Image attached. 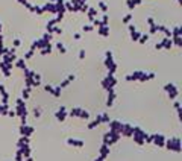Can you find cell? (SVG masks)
Masks as SVG:
<instances>
[{"label": "cell", "instance_id": "cell-5", "mask_svg": "<svg viewBox=\"0 0 182 161\" xmlns=\"http://www.w3.org/2000/svg\"><path fill=\"white\" fill-rule=\"evenodd\" d=\"M164 148H167L172 152H181V138L179 137H173V138L166 140Z\"/></svg>", "mask_w": 182, "mask_h": 161}, {"label": "cell", "instance_id": "cell-20", "mask_svg": "<svg viewBox=\"0 0 182 161\" xmlns=\"http://www.w3.org/2000/svg\"><path fill=\"white\" fill-rule=\"evenodd\" d=\"M161 43V46H162V49H166V50H170L172 47H173V43H172V38H162V40L159 41Z\"/></svg>", "mask_w": 182, "mask_h": 161}, {"label": "cell", "instance_id": "cell-2", "mask_svg": "<svg viewBox=\"0 0 182 161\" xmlns=\"http://www.w3.org/2000/svg\"><path fill=\"white\" fill-rule=\"evenodd\" d=\"M153 78H155V73H153V72H150V73H146V72L136 70V72H134V73L128 75L125 79H126V80H140V82H146V80L153 79Z\"/></svg>", "mask_w": 182, "mask_h": 161}, {"label": "cell", "instance_id": "cell-9", "mask_svg": "<svg viewBox=\"0 0 182 161\" xmlns=\"http://www.w3.org/2000/svg\"><path fill=\"white\" fill-rule=\"evenodd\" d=\"M44 90L49 94L55 96V97H59V96H61V91H62V88H61L59 85H52V84H46Z\"/></svg>", "mask_w": 182, "mask_h": 161}, {"label": "cell", "instance_id": "cell-43", "mask_svg": "<svg viewBox=\"0 0 182 161\" xmlns=\"http://www.w3.org/2000/svg\"><path fill=\"white\" fill-rule=\"evenodd\" d=\"M84 58H85V50L81 49V50H79V59H84Z\"/></svg>", "mask_w": 182, "mask_h": 161}, {"label": "cell", "instance_id": "cell-21", "mask_svg": "<svg viewBox=\"0 0 182 161\" xmlns=\"http://www.w3.org/2000/svg\"><path fill=\"white\" fill-rule=\"evenodd\" d=\"M14 66H15L17 69H20V70H24V69H27L24 58H17V59H15V62H14Z\"/></svg>", "mask_w": 182, "mask_h": 161}, {"label": "cell", "instance_id": "cell-48", "mask_svg": "<svg viewBox=\"0 0 182 161\" xmlns=\"http://www.w3.org/2000/svg\"><path fill=\"white\" fill-rule=\"evenodd\" d=\"M94 161H105V160H103V158H100V157H97V158H96Z\"/></svg>", "mask_w": 182, "mask_h": 161}, {"label": "cell", "instance_id": "cell-15", "mask_svg": "<svg viewBox=\"0 0 182 161\" xmlns=\"http://www.w3.org/2000/svg\"><path fill=\"white\" fill-rule=\"evenodd\" d=\"M20 134H21L23 137H31V135L34 134V128L29 126L27 123H26V125H21V126H20Z\"/></svg>", "mask_w": 182, "mask_h": 161}, {"label": "cell", "instance_id": "cell-32", "mask_svg": "<svg viewBox=\"0 0 182 161\" xmlns=\"http://www.w3.org/2000/svg\"><path fill=\"white\" fill-rule=\"evenodd\" d=\"M97 126H100V122L97 120V117L88 123V129H94V128H97Z\"/></svg>", "mask_w": 182, "mask_h": 161}, {"label": "cell", "instance_id": "cell-39", "mask_svg": "<svg viewBox=\"0 0 182 161\" xmlns=\"http://www.w3.org/2000/svg\"><path fill=\"white\" fill-rule=\"evenodd\" d=\"M41 113H43V111H41L40 107H38V108H34V116H35V119H38V117L41 116Z\"/></svg>", "mask_w": 182, "mask_h": 161}, {"label": "cell", "instance_id": "cell-37", "mask_svg": "<svg viewBox=\"0 0 182 161\" xmlns=\"http://www.w3.org/2000/svg\"><path fill=\"white\" fill-rule=\"evenodd\" d=\"M108 23H109V17H108V14H103V15H102V20H100V24L108 26Z\"/></svg>", "mask_w": 182, "mask_h": 161}, {"label": "cell", "instance_id": "cell-17", "mask_svg": "<svg viewBox=\"0 0 182 161\" xmlns=\"http://www.w3.org/2000/svg\"><path fill=\"white\" fill-rule=\"evenodd\" d=\"M109 155V146H106V144H100V148H99V155L97 157H100V158H103V160H106V157Z\"/></svg>", "mask_w": 182, "mask_h": 161}, {"label": "cell", "instance_id": "cell-6", "mask_svg": "<svg viewBox=\"0 0 182 161\" xmlns=\"http://www.w3.org/2000/svg\"><path fill=\"white\" fill-rule=\"evenodd\" d=\"M115 85H117V79H115V76L114 75H106L103 80H102V88L105 90V91H109V90H114L115 88Z\"/></svg>", "mask_w": 182, "mask_h": 161}, {"label": "cell", "instance_id": "cell-28", "mask_svg": "<svg viewBox=\"0 0 182 161\" xmlns=\"http://www.w3.org/2000/svg\"><path fill=\"white\" fill-rule=\"evenodd\" d=\"M87 15H88V18H90V21H93L94 18H96V15H97V8H88V11H87Z\"/></svg>", "mask_w": 182, "mask_h": 161}, {"label": "cell", "instance_id": "cell-46", "mask_svg": "<svg viewBox=\"0 0 182 161\" xmlns=\"http://www.w3.org/2000/svg\"><path fill=\"white\" fill-rule=\"evenodd\" d=\"M78 3H81V5H84V3H87V0H76Z\"/></svg>", "mask_w": 182, "mask_h": 161}, {"label": "cell", "instance_id": "cell-36", "mask_svg": "<svg viewBox=\"0 0 182 161\" xmlns=\"http://www.w3.org/2000/svg\"><path fill=\"white\" fill-rule=\"evenodd\" d=\"M149 41V34H141V37L138 38V43L140 44H144V43H147Z\"/></svg>", "mask_w": 182, "mask_h": 161}, {"label": "cell", "instance_id": "cell-18", "mask_svg": "<svg viewBox=\"0 0 182 161\" xmlns=\"http://www.w3.org/2000/svg\"><path fill=\"white\" fill-rule=\"evenodd\" d=\"M67 144L75 146V148H84L85 146V141L84 140H79V138H68L67 140Z\"/></svg>", "mask_w": 182, "mask_h": 161}, {"label": "cell", "instance_id": "cell-14", "mask_svg": "<svg viewBox=\"0 0 182 161\" xmlns=\"http://www.w3.org/2000/svg\"><path fill=\"white\" fill-rule=\"evenodd\" d=\"M132 132H134V126L131 123H123L122 125V132H120L122 137H132Z\"/></svg>", "mask_w": 182, "mask_h": 161}, {"label": "cell", "instance_id": "cell-29", "mask_svg": "<svg viewBox=\"0 0 182 161\" xmlns=\"http://www.w3.org/2000/svg\"><path fill=\"white\" fill-rule=\"evenodd\" d=\"M97 5H99V9H100V11H102L103 14H106V12H108V5H106V3H105L103 0H100V2H99Z\"/></svg>", "mask_w": 182, "mask_h": 161}, {"label": "cell", "instance_id": "cell-45", "mask_svg": "<svg viewBox=\"0 0 182 161\" xmlns=\"http://www.w3.org/2000/svg\"><path fill=\"white\" fill-rule=\"evenodd\" d=\"M17 2H18V3H20V5H23V6H24V5H26V3H27V0H17Z\"/></svg>", "mask_w": 182, "mask_h": 161}, {"label": "cell", "instance_id": "cell-4", "mask_svg": "<svg viewBox=\"0 0 182 161\" xmlns=\"http://www.w3.org/2000/svg\"><path fill=\"white\" fill-rule=\"evenodd\" d=\"M146 135H147V132L144 131V129H141L140 126H134V132H132V138H134V141H135L136 144H144L146 143Z\"/></svg>", "mask_w": 182, "mask_h": 161}, {"label": "cell", "instance_id": "cell-33", "mask_svg": "<svg viewBox=\"0 0 182 161\" xmlns=\"http://www.w3.org/2000/svg\"><path fill=\"white\" fill-rule=\"evenodd\" d=\"M129 34H131V38H132V40L138 41V38L141 37V34H143V32H140V31H134V32H129Z\"/></svg>", "mask_w": 182, "mask_h": 161}, {"label": "cell", "instance_id": "cell-27", "mask_svg": "<svg viewBox=\"0 0 182 161\" xmlns=\"http://www.w3.org/2000/svg\"><path fill=\"white\" fill-rule=\"evenodd\" d=\"M52 52H53V44H47L46 47L40 49V53H41V55H50Z\"/></svg>", "mask_w": 182, "mask_h": 161}, {"label": "cell", "instance_id": "cell-40", "mask_svg": "<svg viewBox=\"0 0 182 161\" xmlns=\"http://www.w3.org/2000/svg\"><path fill=\"white\" fill-rule=\"evenodd\" d=\"M93 29H94V26H93V24H84V28H82V31H84V32H91Z\"/></svg>", "mask_w": 182, "mask_h": 161}, {"label": "cell", "instance_id": "cell-22", "mask_svg": "<svg viewBox=\"0 0 182 161\" xmlns=\"http://www.w3.org/2000/svg\"><path fill=\"white\" fill-rule=\"evenodd\" d=\"M81 111H82L81 107H75V108L68 110V117H79L81 116Z\"/></svg>", "mask_w": 182, "mask_h": 161}, {"label": "cell", "instance_id": "cell-13", "mask_svg": "<svg viewBox=\"0 0 182 161\" xmlns=\"http://www.w3.org/2000/svg\"><path fill=\"white\" fill-rule=\"evenodd\" d=\"M122 122L120 120H109L108 122V126H109V131L111 132H115V134H120L122 132Z\"/></svg>", "mask_w": 182, "mask_h": 161}, {"label": "cell", "instance_id": "cell-31", "mask_svg": "<svg viewBox=\"0 0 182 161\" xmlns=\"http://www.w3.org/2000/svg\"><path fill=\"white\" fill-rule=\"evenodd\" d=\"M172 43L176 47H182V38L181 37H172Z\"/></svg>", "mask_w": 182, "mask_h": 161}, {"label": "cell", "instance_id": "cell-42", "mask_svg": "<svg viewBox=\"0 0 182 161\" xmlns=\"http://www.w3.org/2000/svg\"><path fill=\"white\" fill-rule=\"evenodd\" d=\"M126 5H128V8H129L131 11H132L134 8H136V6H135V3H134L132 0H126Z\"/></svg>", "mask_w": 182, "mask_h": 161}, {"label": "cell", "instance_id": "cell-12", "mask_svg": "<svg viewBox=\"0 0 182 161\" xmlns=\"http://www.w3.org/2000/svg\"><path fill=\"white\" fill-rule=\"evenodd\" d=\"M166 140H167V138H166L162 134H153V137H152V143H153L155 146H158V148H164Z\"/></svg>", "mask_w": 182, "mask_h": 161}, {"label": "cell", "instance_id": "cell-11", "mask_svg": "<svg viewBox=\"0 0 182 161\" xmlns=\"http://www.w3.org/2000/svg\"><path fill=\"white\" fill-rule=\"evenodd\" d=\"M12 67H14V64H9V62H3V61H0V72L5 75V78H9V76L12 75Z\"/></svg>", "mask_w": 182, "mask_h": 161}, {"label": "cell", "instance_id": "cell-7", "mask_svg": "<svg viewBox=\"0 0 182 161\" xmlns=\"http://www.w3.org/2000/svg\"><path fill=\"white\" fill-rule=\"evenodd\" d=\"M120 134H115V132H111V131H106L105 132V135H103V144H106V146H112V144H115L118 140H120Z\"/></svg>", "mask_w": 182, "mask_h": 161}, {"label": "cell", "instance_id": "cell-8", "mask_svg": "<svg viewBox=\"0 0 182 161\" xmlns=\"http://www.w3.org/2000/svg\"><path fill=\"white\" fill-rule=\"evenodd\" d=\"M164 90H166V93L169 94L170 99H176V97L179 96V90H178V87H176L173 82H167V84L164 85Z\"/></svg>", "mask_w": 182, "mask_h": 161}, {"label": "cell", "instance_id": "cell-3", "mask_svg": "<svg viewBox=\"0 0 182 161\" xmlns=\"http://www.w3.org/2000/svg\"><path fill=\"white\" fill-rule=\"evenodd\" d=\"M103 64H105V67L108 69V73H109V75H115V72H117V62L114 61V56H112V52H111V50H108V52L105 53Z\"/></svg>", "mask_w": 182, "mask_h": 161}, {"label": "cell", "instance_id": "cell-26", "mask_svg": "<svg viewBox=\"0 0 182 161\" xmlns=\"http://www.w3.org/2000/svg\"><path fill=\"white\" fill-rule=\"evenodd\" d=\"M55 49L58 50V52H61L62 55H65L67 53V47L64 46V43H61V41H58L56 44H55Z\"/></svg>", "mask_w": 182, "mask_h": 161}, {"label": "cell", "instance_id": "cell-10", "mask_svg": "<svg viewBox=\"0 0 182 161\" xmlns=\"http://www.w3.org/2000/svg\"><path fill=\"white\" fill-rule=\"evenodd\" d=\"M55 117H56V120L58 122H64L67 117H68V110H67V107H59L58 110H56V113H55Z\"/></svg>", "mask_w": 182, "mask_h": 161}, {"label": "cell", "instance_id": "cell-34", "mask_svg": "<svg viewBox=\"0 0 182 161\" xmlns=\"http://www.w3.org/2000/svg\"><path fill=\"white\" fill-rule=\"evenodd\" d=\"M125 24H129V23H132V14L129 12V14H126L125 17H123V20H122Z\"/></svg>", "mask_w": 182, "mask_h": 161}, {"label": "cell", "instance_id": "cell-44", "mask_svg": "<svg viewBox=\"0 0 182 161\" xmlns=\"http://www.w3.org/2000/svg\"><path fill=\"white\" fill-rule=\"evenodd\" d=\"M73 38H75V40H81V34H75Z\"/></svg>", "mask_w": 182, "mask_h": 161}, {"label": "cell", "instance_id": "cell-47", "mask_svg": "<svg viewBox=\"0 0 182 161\" xmlns=\"http://www.w3.org/2000/svg\"><path fill=\"white\" fill-rule=\"evenodd\" d=\"M49 2H52V3H58V2H62V0H49Z\"/></svg>", "mask_w": 182, "mask_h": 161}, {"label": "cell", "instance_id": "cell-23", "mask_svg": "<svg viewBox=\"0 0 182 161\" xmlns=\"http://www.w3.org/2000/svg\"><path fill=\"white\" fill-rule=\"evenodd\" d=\"M75 79H76V76H75V75H70L68 78H65V79L59 84V87H61V88H65V87H68V85H70V84H71Z\"/></svg>", "mask_w": 182, "mask_h": 161}, {"label": "cell", "instance_id": "cell-30", "mask_svg": "<svg viewBox=\"0 0 182 161\" xmlns=\"http://www.w3.org/2000/svg\"><path fill=\"white\" fill-rule=\"evenodd\" d=\"M181 26H175L173 29H172V37H181ZM170 37V38H172Z\"/></svg>", "mask_w": 182, "mask_h": 161}, {"label": "cell", "instance_id": "cell-16", "mask_svg": "<svg viewBox=\"0 0 182 161\" xmlns=\"http://www.w3.org/2000/svg\"><path fill=\"white\" fill-rule=\"evenodd\" d=\"M115 99H117L115 90H109V91H108V99H106V107H108V108H111V107L114 105Z\"/></svg>", "mask_w": 182, "mask_h": 161}, {"label": "cell", "instance_id": "cell-41", "mask_svg": "<svg viewBox=\"0 0 182 161\" xmlns=\"http://www.w3.org/2000/svg\"><path fill=\"white\" fill-rule=\"evenodd\" d=\"M20 46H21V40H20V38H14V41H12V47L17 49V47H20Z\"/></svg>", "mask_w": 182, "mask_h": 161}, {"label": "cell", "instance_id": "cell-35", "mask_svg": "<svg viewBox=\"0 0 182 161\" xmlns=\"http://www.w3.org/2000/svg\"><path fill=\"white\" fill-rule=\"evenodd\" d=\"M79 119H82V120H88V119H90V113H88L87 110H82V111H81Z\"/></svg>", "mask_w": 182, "mask_h": 161}, {"label": "cell", "instance_id": "cell-25", "mask_svg": "<svg viewBox=\"0 0 182 161\" xmlns=\"http://www.w3.org/2000/svg\"><path fill=\"white\" fill-rule=\"evenodd\" d=\"M31 91H32L31 87H24L23 91H21V99H23V100H27V99L31 97Z\"/></svg>", "mask_w": 182, "mask_h": 161}, {"label": "cell", "instance_id": "cell-38", "mask_svg": "<svg viewBox=\"0 0 182 161\" xmlns=\"http://www.w3.org/2000/svg\"><path fill=\"white\" fill-rule=\"evenodd\" d=\"M34 53H35V50H31V49H29V50H27V52L24 53V56H23V58H24V61H27V59H31V58L34 56Z\"/></svg>", "mask_w": 182, "mask_h": 161}, {"label": "cell", "instance_id": "cell-19", "mask_svg": "<svg viewBox=\"0 0 182 161\" xmlns=\"http://www.w3.org/2000/svg\"><path fill=\"white\" fill-rule=\"evenodd\" d=\"M97 34L100 37H109V24L108 26H105V24L97 26Z\"/></svg>", "mask_w": 182, "mask_h": 161}, {"label": "cell", "instance_id": "cell-24", "mask_svg": "<svg viewBox=\"0 0 182 161\" xmlns=\"http://www.w3.org/2000/svg\"><path fill=\"white\" fill-rule=\"evenodd\" d=\"M29 141H31V140H29V137H23V135H21V137L18 138V141H17V148H21V146H27V144H31Z\"/></svg>", "mask_w": 182, "mask_h": 161}, {"label": "cell", "instance_id": "cell-1", "mask_svg": "<svg viewBox=\"0 0 182 161\" xmlns=\"http://www.w3.org/2000/svg\"><path fill=\"white\" fill-rule=\"evenodd\" d=\"M14 110H15L17 117H20L21 125H26V122H27V107H26V100H23L21 97H18V99L15 100Z\"/></svg>", "mask_w": 182, "mask_h": 161}]
</instances>
